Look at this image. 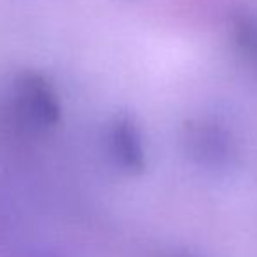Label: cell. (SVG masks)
Instances as JSON below:
<instances>
[{
  "mask_svg": "<svg viewBox=\"0 0 257 257\" xmlns=\"http://www.w3.org/2000/svg\"><path fill=\"white\" fill-rule=\"evenodd\" d=\"M187 150L199 164L220 168L232 161L234 148L229 133L215 123H196L187 128Z\"/></svg>",
  "mask_w": 257,
  "mask_h": 257,
  "instance_id": "7a4b0ae2",
  "label": "cell"
},
{
  "mask_svg": "<svg viewBox=\"0 0 257 257\" xmlns=\"http://www.w3.org/2000/svg\"><path fill=\"white\" fill-rule=\"evenodd\" d=\"M232 37L239 53L257 67V16L246 11L236 13L232 16Z\"/></svg>",
  "mask_w": 257,
  "mask_h": 257,
  "instance_id": "277c9868",
  "label": "cell"
},
{
  "mask_svg": "<svg viewBox=\"0 0 257 257\" xmlns=\"http://www.w3.org/2000/svg\"><path fill=\"white\" fill-rule=\"evenodd\" d=\"M13 102L20 118L36 128L60 123L62 106L53 85L36 71H25L13 83Z\"/></svg>",
  "mask_w": 257,
  "mask_h": 257,
  "instance_id": "6da1fadb",
  "label": "cell"
},
{
  "mask_svg": "<svg viewBox=\"0 0 257 257\" xmlns=\"http://www.w3.org/2000/svg\"><path fill=\"white\" fill-rule=\"evenodd\" d=\"M109 150L114 162L127 173H141L147 166L141 133L127 114L116 116L109 131Z\"/></svg>",
  "mask_w": 257,
  "mask_h": 257,
  "instance_id": "3957f363",
  "label": "cell"
}]
</instances>
